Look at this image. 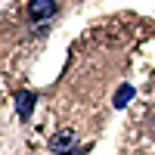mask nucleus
Here are the masks:
<instances>
[{"mask_svg":"<svg viewBox=\"0 0 155 155\" xmlns=\"http://www.w3.org/2000/svg\"><path fill=\"white\" fill-rule=\"evenodd\" d=\"M16 102H19V112H22V115H28V112H31L34 96H31V93H19V96H16Z\"/></svg>","mask_w":155,"mask_h":155,"instance_id":"obj_3","label":"nucleus"},{"mask_svg":"<svg viewBox=\"0 0 155 155\" xmlns=\"http://www.w3.org/2000/svg\"><path fill=\"white\" fill-rule=\"evenodd\" d=\"M130 96H134V90H130V87H124V90H118V96H115V106H124V102L130 99Z\"/></svg>","mask_w":155,"mask_h":155,"instance_id":"obj_4","label":"nucleus"},{"mask_svg":"<svg viewBox=\"0 0 155 155\" xmlns=\"http://www.w3.org/2000/svg\"><path fill=\"white\" fill-rule=\"evenodd\" d=\"M53 12H56V3H53V0H31L28 19H31V25H44V22L53 19Z\"/></svg>","mask_w":155,"mask_h":155,"instance_id":"obj_1","label":"nucleus"},{"mask_svg":"<svg viewBox=\"0 0 155 155\" xmlns=\"http://www.w3.org/2000/svg\"><path fill=\"white\" fill-rule=\"evenodd\" d=\"M50 149H53V152H71V149H74V134L59 130L53 140H50Z\"/></svg>","mask_w":155,"mask_h":155,"instance_id":"obj_2","label":"nucleus"}]
</instances>
